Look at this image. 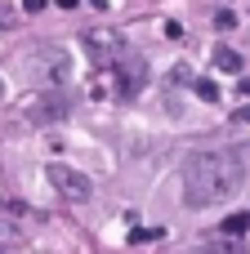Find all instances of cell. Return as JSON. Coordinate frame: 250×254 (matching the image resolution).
<instances>
[{"label":"cell","mask_w":250,"mask_h":254,"mask_svg":"<svg viewBox=\"0 0 250 254\" xmlns=\"http://www.w3.org/2000/svg\"><path fill=\"white\" fill-rule=\"evenodd\" d=\"M246 183V161L237 152H197L188 165H183V201L192 210H206V205H219L228 196H237Z\"/></svg>","instance_id":"cell-1"},{"label":"cell","mask_w":250,"mask_h":254,"mask_svg":"<svg viewBox=\"0 0 250 254\" xmlns=\"http://www.w3.org/2000/svg\"><path fill=\"white\" fill-rule=\"evenodd\" d=\"M27 71H31V80H36V85L58 89V85H67V80H72V58H67L58 45H40V49H31Z\"/></svg>","instance_id":"cell-2"},{"label":"cell","mask_w":250,"mask_h":254,"mask_svg":"<svg viewBox=\"0 0 250 254\" xmlns=\"http://www.w3.org/2000/svg\"><path fill=\"white\" fill-rule=\"evenodd\" d=\"M67 112H72V103H67L58 89H45V94H36V98L22 107V116H27L31 125H58Z\"/></svg>","instance_id":"cell-3"},{"label":"cell","mask_w":250,"mask_h":254,"mask_svg":"<svg viewBox=\"0 0 250 254\" xmlns=\"http://www.w3.org/2000/svg\"><path fill=\"white\" fill-rule=\"evenodd\" d=\"M45 174H49V183H54V192H58V196H67V201H85V196L94 192V183H89V179H85L81 170H72V165H63V161H54V165H49Z\"/></svg>","instance_id":"cell-4"},{"label":"cell","mask_w":250,"mask_h":254,"mask_svg":"<svg viewBox=\"0 0 250 254\" xmlns=\"http://www.w3.org/2000/svg\"><path fill=\"white\" fill-rule=\"evenodd\" d=\"M81 40H85V49H89V58H94V63H112V58H121V54H125V36H121V31H112V27H89Z\"/></svg>","instance_id":"cell-5"},{"label":"cell","mask_w":250,"mask_h":254,"mask_svg":"<svg viewBox=\"0 0 250 254\" xmlns=\"http://www.w3.org/2000/svg\"><path fill=\"white\" fill-rule=\"evenodd\" d=\"M112 63H116V94L139 98V89L148 85V63L143 58H112Z\"/></svg>","instance_id":"cell-6"},{"label":"cell","mask_w":250,"mask_h":254,"mask_svg":"<svg viewBox=\"0 0 250 254\" xmlns=\"http://www.w3.org/2000/svg\"><path fill=\"white\" fill-rule=\"evenodd\" d=\"M197 254H246V246H242V237L224 232V241H206V246H197Z\"/></svg>","instance_id":"cell-7"},{"label":"cell","mask_w":250,"mask_h":254,"mask_svg":"<svg viewBox=\"0 0 250 254\" xmlns=\"http://www.w3.org/2000/svg\"><path fill=\"white\" fill-rule=\"evenodd\" d=\"M215 71H224V76H237V71H242V58H237V49L219 45V49H215Z\"/></svg>","instance_id":"cell-8"},{"label":"cell","mask_w":250,"mask_h":254,"mask_svg":"<svg viewBox=\"0 0 250 254\" xmlns=\"http://www.w3.org/2000/svg\"><path fill=\"white\" fill-rule=\"evenodd\" d=\"M246 228H250V214H228L224 219V232L228 237H246Z\"/></svg>","instance_id":"cell-9"},{"label":"cell","mask_w":250,"mask_h":254,"mask_svg":"<svg viewBox=\"0 0 250 254\" xmlns=\"http://www.w3.org/2000/svg\"><path fill=\"white\" fill-rule=\"evenodd\" d=\"M148 241H161V232H152V228H134L130 232V246H148Z\"/></svg>","instance_id":"cell-10"},{"label":"cell","mask_w":250,"mask_h":254,"mask_svg":"<svg viewBox=\"0 0 250 254\" xmlns=\"http://www.w3.org/2000/svg\"><path fill=\"white\" fill-rule=\"evenodd\" d=\"M215 27H219V31H233V27H237V13H233V9H219V13H215Z\"/></svg>","instance_id":"cell-11"},{"label":"cell","mask_w":250,"mask_h":254,"mask_svg":"<svg viewBox=\"0 0 250 254\" xmlns=\"http://www.w3.org/2000/svg\"><path fill=\"white\" fill-rule=\"evenodd\" d=\"M9 241H18V223L13 219H0V246H9Z\"/></svg>","instance_id":"cell-12"},{"label":"cell","mask_w":250,"mask_h":254,"mask_svg":"<svg viewBox=\"0 0 250 254\" xmlns=\"http://www.w3.org/2000/svg\"><path fill=\"white\" fill-rule=\"evenodd\" d=\"M192 85H197V94H201L206 103H215V98H219V89H215V80H192Z\"/></svg>","instance_id":"cell-13"},{"label":"cell","mask_w":250,"mask_h":254,"mask_svg":"<svg viewBox=\"0 0 250 254\" xmlns=\"http://www.w3.org/2000/svg\"><path fill=\"white\" fill-rule=\"evenodd\" d=\"M9 27H13V9H9V4H0V31H9Z\"/></svg>","instance_id":"cell-14"},{"label":"cell","mask_w":250,"mask_h":254,"mask_svg":"<svg viewBox=\"0 0 250 254\" xmlns=\"http://www.w3.org/2000/svg\"><path fill=\"white\" fill-rule=\"evenodd\" d=\"M166 36L170 40H183V22H166Z\"/></svg>","instance_id":"cell-15"},{"label":"cell","mask_w":250,"mask_h":254,"mask_svg":"<svg viewBox=\"0 0 250 254\" xmlns=\"http://www.w3.org/2000/svg\"><path fill=\"white\" fill-rule=\"evenodd\" d=\"M45 4H49V0H22V9H27V13H40Z\"/></svg>","instance_id":"cell-16"},{"label":"cell","mask_w":250,"mask_h":254,"mask_svg":"<svg viewBox=\"0 0 250 254\" xmlns=\"http://www.w3.org/2000/svg\"><path fill=\"white\" fill-rule=\"evenodd\" d=\"M233 121H237V125H250V107H237V112H233Z\"/></svg>","instance_id":"cell-17"},{"label":"cell","mask_w":250,"mask_h":254,"mask_svg":"<svg viewBox=\"0 0 250 254\" xmlns=\"http://www.w3.org/2000/svg\"><path fill=\"white\" fill-rule=\"evenodd\" d=\"M54 4H58V9H76V0H54Z\"/></svg>","instance_id":"cell-18"},{"label":"cell","mask_w":250,"mask_h":254,"mask_svg":"<svg viewBox=\"0 0 250 254\" xmlns=\"http://www.w3.org/2000/svg\"><path fill=\"white\" fill-rule=\"evenodd\" d=\"M242 94H250V80H242Z\"/></svg>","instance_id":"cell-19"},{"label":"cell","mask_w":250,"mask_h":254,"mask_svg":"<svg viewBox=\"0 0 250 254\" xmlns=\"http://www.w3.org/2000/svg\"><path fill=\"white\" fill-rule=\"evenodd\" d=\"M0 98H4V80H0Z\"/></svg>","instance_id":"cell-20"}]
</instances>
